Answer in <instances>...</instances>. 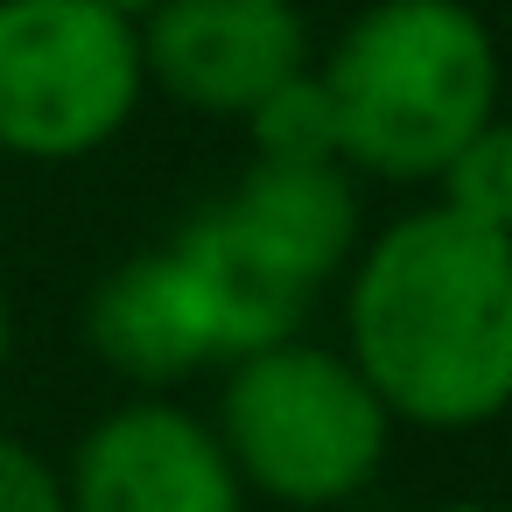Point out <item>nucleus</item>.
Wrapping results in <instances>:
<instances>
[{"label":"nucleus","mask_w":512,"mask_h":512,"mask_svg":"<svg viewBox=\"0 0 512 512\" xmlns=\"http://www.w3.org/2000/svg\"><path fill=\"white\" fill-rule=\"evenodd\" d=\"M316 71L344 162L372 183H435L505 92L498 36L470 0H365Z\"/></svg>","instance_id":"f03ea898"},{"label":"nucleus","mask_w":512,"mask_h":512,"mask_svg":"<svg viewBox=\"0 0 512 512\" xmlns=\"http://www.w3.org/2000/svg\"><path fill=\"white\" fill-rule=\"evenodd\" d=\"M8 358H15V302L0 288V379H8Z\"/></svg>","instance_id":"ddd939ff"},{"label":"nucleus","mask_w":512,"mask_h":512,"mask_svg":"<svg viewBox=\"0 0 512 512\" xmlns=\"http://www.w3.org/2000/svg\"><path fill=\"white\" fill-rule=\"evenodd\" d=\"M169 253L190 267V281H197V295H204V316H211V330H218V358H225V365H232L239 351H260V344L295 337V330L309 323V309H316V295H309L295 274H281V267L225 218V204H204L197 218H183V225L169 232Z\"/></svg>","instance_id":"1a4fd4ad"},{"label":"nucleus","mask_w":512,"mask_h":512,"mask_svg":"<svg viewBox=\"0 0 512 512\" xmlns=\"http://www.w3.org/2000/svg\"><path fill=\"white\" fill-rule=\"evenodd\" d=\"M211 428L246 498L288 512H337L365 498L393 456V414L344 358V344L281 337L218 365Z\"/></svg>","instance_id":"7ed1b4c3"},{"label":"nucleus","mask_w":512,"mask_h":512,"mask_svg":"<svg viewBox=\"0 0 512 512\" xmlns=\"http://www.w3.org/2000/svg\"><path fill=\"white\" fill-rule=\"evenodd\" d=\"M428 512H512V505H491V498H442V505H428Z\"/></svg>","instance_id":"2eb2a0df"},{"label":"nucleus","mask_w":512,"mask_h":512,"mask_svg":"<svg viewBox=\"0 0 512 512\" xmlns=\"http://www.w3.org/2000/svg\"><path fill=\"white\" fill-rule=\"evenodd\" d=\"M148 99L141 29L99 0H0V155L85 162Z\"/></svg>","instance_id":"20e7f679"},{"label":"nucleus","mask_w":512,"mask_h":512,"mask_svg":"<svg viewBox=\"0 0 512 512\" xmlns=\"http://www.w3.org/2000/svg\"><path fill=\"white\" fill-rule=\"evenodd\" d=\"M246 484L211 428L176 393L106 407L64 456V512H246Z\"/></svg>","instance_id":"39448f33"},{"label":"nucleus","mask_w":512,"mask_h":512,"mask_svg":"<svg viewBox=\"0 0 512 512\" xmlns=\"http://www.w3.org/2000/svg\"><path fill=\"white\" fill-rule=\"evenodd\" d=\"M141 64L148 92L204 120H246L253 99L316 57L295 0H162L141 22Z\"/></svg>","instance_id":"423d86ee"},{"label":"nucleus","mask_w":512,"mask_h":512,"mask_svg":"<svg viewBox=\"0 0 512 512\" xmlns=\"http://www.w3.org/2000/svg\"><path fill=\"white\" fill-rule=\"evenodd\" d=\"M99 8H106V15H120V22H134V29H141V22H148V15H155V8H162V0H99Z\"/></svg>","instance_id":"4468645a"},{"label":"nucleus","mask_w":512,"mask_h":512,"mask_svg":"<svg viewBox=\"0 0 512 512\" xmlns=\"http://www.w3.org/2000/svg\"><path fill=\"white\" fill-rule=\"evenodd\" d=\"M435 197L491 232H512V120L491 113L435 176Z\"/></svg>","instance_id":"9b49d317"},{"label":"nucleus","mask_w":512,"mask_h":512,"mask_svg":"<svg viewBox=\"0 0 512 512\" xmlns=\"http://www.w3.org/2000/svg\"><path fill=\"white\" fill-rule=\"evenodd\" d=\"M344 288V358L393 428L470 435L512 414V232L442 197L365 232Z\"/></svg>","instance_id":"f257e3e1"},{"label":"nucleus","mask_w":512,"mask_h":512,"mask_svg":"<svg viewBox=\"0 0 512 512\" xmlns=\"http://www.w3.org/2000/svg\"><path fill=\"white\" fill-rule=\"evenodd\" d=\"M246 141L253 162H344V134H337V106L316 64H302L295 78H281L267 99L246 106ZM351 169V162H344Z\"/></svg>","instance_id":"9d476101"},{"label":"nucleus","mask_w":512,"mask_h":512,"mask_svg":"<svg viewBox=\"0 0 512 512\" xmlns=\"http://www.w3.org/2000/svg\"><path fill=\"white\" fill-rule=\"evenodd\" d=\"M0 512H64V470L0 428Z\"/></svg>","instance_id":"f8f14e48"},{"label":"nucleus","mask_w":512,"mask_h":512,"mask_svg":"<svg viewBox=\"0 0 512 512\" xmlns=\"http://www.w3.org/2000/svg\"><path fill=\"white\" fill-rule=\"evenodd\" d=\"M218 204L309 295L337 288L365 239V190L344 162H246V176Z\"/></svg>","instance_id":"6e6552de"},{"label":"nucleus","mask_w":512,"mask_h":512,"mask_svg":"<svg viewBox=\"0 0 512 512\" xmlns=\"http://www.w3.org/2000/svg\"><path fill=\"white\" fill-rule=\"evenodd\" d=\"M85 344L134 393H176L183 379L225 365L204 295L169 246L134 253L113 274H99V288L85 295Z\"/></svg>","instance_id":"0eeeda50"}]
</instances>
